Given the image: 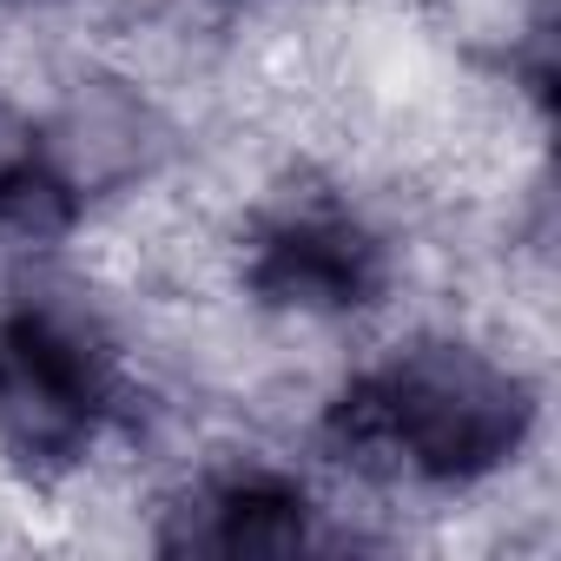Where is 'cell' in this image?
<instances>
[{
  "label": "cell",
  "mask_w": 561,
  "mask_h": 561,
  "mask_svg": "<svg viewBox=\"0 0 561 561\" xmlns=\"http://www.w3.org/2000/svg\"><path fill=\"white\" fill-rule=\"evenodd\" d=\"M311 430L331 462L370 489L476 495L528 456L541 383L508 337L430 324L351 364L324 390Z\"/></svg>",
  "instance_id": "1"
},
{
  "label": "cell",
  "mask_w": 561,
  "mask_h": 561,
  "mask_svg": "<svg viewBox=\"0 0 561 561\" xmlns=\"http://www.w3.org/2000/svg\"><path fill=\"white\" fill-rule=\"evenodd\" d=\"M67 231H80V205L54 179L41 100L0 73V238L8 244H54Z\"/></svg>",
  "instance_id": "5"
},
{
  "label": "cell",
  "mask_w": 561,
  "mask_h": 561,
  "mask_svg": "<svg viewBox=\"0 0 561 561\" xmlns=\"http://www.w3.org/2000/svg\"><path fill=\"white\" fill-rule=\"evenodd\" d=\"M225 264L264 331H344L397 298V238L364 198L318 179H271L244 198Z\"/></svg>",
  "instance_id": "3"
},
{
  "label": "cell",
  "mask_w": 561,
  "mask_h": 561,
  "mask_svg": "<svg viewBox=\"0 0 561 561\" xmlns=\"http://www.w3.org/2000/svg\"><path fill=\"white\" fill-rule=\"evenodd\" d=\"M331 502L271 456H211L192 462L152 502V548L172 554H298L337 548Z\"/></svg>",
  "instance_id": "4"
},
{
  "label": "cell",
  "mask_w": 561,
  "mask_h": 561,
  "mask_svg": "<svg viewBox=\"0 0 561 561\" xmlns=\"http://www.w3.org/2000/svg\"><path fill=\"white\" fill-rule=\"evenodd\" d=\"M139 423L133 357L87 298L27 291L0 305V469L14 489H80Z\"/></svg>",
  "instance_id": "2"
}]
</instances>
